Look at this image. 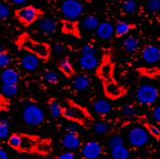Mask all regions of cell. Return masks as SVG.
<instances>
[{
  "mask_svg": "<svg viewBox=\"0 0 160 159\" xmlns=\"http://www.w3.org/2000/svg\"><path fill=\"white\" fill-rule=\"evenodd\" d=\"M119 145H124V139L122 136L120 135H113L109 142H108V146L109 148H113V147H116V146H119Z\"/></svg>",
  "mask_w": 160,
  "mask_h": 159,
  "instance_id": "39",
  "label": "cell"
},
{
  "mask_svg": "<svg viewBox=\"0 0 160 159\" xmlns=\"http://www.w3.org/2000/svg\"><path fill=\"white\" fill-rule=\"evenodd\" d=\"M14 44L18 46L19 50L31 53L37 56L38 59L47 62L52 55V46L46 42H40L36 40L34 37L26 32L20 34L17 39L14 40Z\"/></svg>",
  "mask_w": 160,
  "mask_h": 159,
  "instance_id": "3",
  "label": "cell"
},
{
  "mask_svg": "<svg viewBox=\"0 0 160 159\" xmlns=\"http://www.w3.org/2000/svg\"><path fill=\"white\" fill-rule=\"evenodd\" d=\"M138 72L144 77H147L150 79L157 80L160 82V68L152 67V68H139Z\"/></svg>",
  "mask_w": 160,
  "mask_h": 159,
  "instance_id": "32",
  "label": "cell"
},
{
  "mask_svg": "<svg viewBox=\"0 0 160 159\" xmlns=\"http://www.w3.org/2000/svg\"><path fill=\"white\" fill-rule=\"evenodd\" d=\"M140 45V41L139 39L134 37V36H128L127 37L124 41H123V49L127 52V53H134L137 51V49L139 48Z\"/></svg>",
  "mask_w": 160,
  "mask_h": 159,
  "instance_id": "25",
  "label": "cell"
},
{
  "mask_svg": "<svg viewBox=\"0 0 160 159\" xmlns=\"http://www.w3.org/2000/svg\"><path fill=\"white\" fill-rule=\"evenodd\" d=\"M9 132H10L9 122L6 119H1L0 120V138H1V140L8 139L10 136Z\"/></svg>",
  "mask_w": 160,
  "mask_h": 159,
  "instance_id": "36",
  "label": "cell"
},
{
  "mask_svg": "<svg viewBox=\"0 0 160 159\" xmlns=\"http://www.w3.org/2000/svg\"><path fill=\"white\" fill-rule=\"evenodd\" d=\"M9 1L11 4H13V5H22L27 0H9Z\"/></svg>",
  "mask_w": 160,
  "mask_h": 159,
  "instance_id": "45",
  "label": "cell"
},
{
  "mask_svg": "<svg viewBox=\"0 0 160 159\" xmlns=\"http://www.w3.org/2000/svg\"><path fill=\"white\" fill-rule=\"evenodd\" d=\"M39 60L40 59H38L37 56L26 52V54H24L20 59V63L25 70L32 72L37 70L39 66Z\"/></svg>",
  "mask_w": 160,
  "mask_h": 159,
  "instance_id": "17",
  "label": "cell"
},
{
  "mask_svg": "<svg viewBox=\"0 0 160 159\" xmlns=\"http://www.w3.org/2000/svg\"><path fill=\"white\" fill-rule=\"evenodd\" d=\"M72 85L73 87L80 92L85 91L89 88L91 84L90 77L85 74H76L73 78H72Z\"/></svg>",
  "mask_w": 160,
  "mask_h": 159,
  "instance_id": "16",
  "label": "cell"
},
{
  "mask_svg": "<svg viewBox=\"0 0 160 159\" xmlns=\"http://www.w3.org/2000/svg\"><path fill=\"white\" fill-rule=\"evenodd\" d=\"M7 145L19 153L48 156L53 152L54 145L51 137L37 134L12 132L7 139Z\"/></svg>",
  "mask_w": 160,
  "mask_h": 159,
  "instance_id": "1",
  "label": "cell"
},
{
  "mask_svg": "<svg viewBox=\"0 0 160 159\" xmlns=\"http://www.w3.org/2000/svg\"><path fill=\"white\" fill-rule=\"evenodd\" d=\"M122 114L123 116L128 120H132V121H135V122H140L145 118H141L140 116L137 115V112H136V107L134 105H132V104H128V105H125L123 107H122Z\"/></svg>",
  "mask_w": 160,
  "mask_h": 159,
  "instance_id": "26",
  "label": "cell"
},
{
  "mask_svg": "<svg viewBox=\"0 0 160 159\" xmlns=\"http://www.w3.org/2000/svg\"><path fill=\"white\" fill-rule=\"evenodd\" d=\"M96 76L102 83L114 80V63L109 52L106 53L100 61V63L96 68Z\"/></svg>",
  "mask_w": 160,
  "mask_h": 159,
  "instance_id": "6",
  "label": "cell"
},
{
  "mask_svg": "<svg viewBox=\"0 0 160 159\" xmlns=\"http://www.w3.org/2000/svg\"><path fill=\"white\" fill-rule=\"evenodd\" d=\"M110 155L112 159H128L130 152L125 145H119L110 149Z\"/></svg>",
  "mask_w": 160,
  "mask_h": 159,
  "instance_id": "28",
  "label": "cell"
},
{
  "mask_svg": "<svg viewBox=\"0 0 160 159\" xmlns=\"http://www.w3.org/2000/svg\"><path fill=\"white\" fill-rule=\"evenodd\" d=\"M115 34V26L109 22H102L96 29V35L101 39H109Z\"/></svg>",
  "mask_w": 160,
  "mask_h": 159,
  "instance_id": "18",
  "label": "cell"
},
{
  "mask_svg": "<svg viewBox=\"0 0 160 159\" xmlns=\"http://www.w3.org/2000/svg\"><path fill=\"white\" fill-rule=\"evenodd\" d=\"M152 116L154 120V122L158 125H160V106L155 107L152 111Z\"/></svg>",
  "mask_w": 160,
  "mask_h": 159,
  "instance_id": "41",
  "label": "cell"
},
{
  "mask_svg": "<svg viewBox=\"0 0 160 159\" xmlns=\"http://www.w3.org/2000/svg\"><path fill=\"white\" fill-rule=\"evenodd\" d=\"M100 22L98 18L95 16L89 14V16H86L81 22V28L82 30L85 31H96V29L98 28Z\"/></svg>",
  "mask_w": 160,
  "mask_h": 159,
  "instance_id": "29",
  "label": "cell"
},
{
  "mask_svg": "<svg viewBox=\"0 0 160 159\" xmlns=\"http://www.w3.org/2000/svg\"><path fill=\"white\" fill-rule=\"evenodd\" d=\"M44 80L50 84H57L61 81V76L54 70H48L44 73Z\"/></svg>",
  "mask_w": 160,
  "mask_h": 159,
  "instance_id": "33",
  "label": "cell"
},
{
  "mask_svg": "<svg viewBox=\"0 0 160 159\" xmlns=\"http://www.w3.org/2000/svg\"><path fill=\"white\" fill-rule=\"evenodd\" d=\"M58 67H59V70L66 78L70 79V78H73L76 75L75 68L73 64L71 63L68 57H64L62 60H61L59 64H58Z\"/></svg>",
  "mask_w": 160,
  "mask_h": 159,
  "instance_id": "22",
  "label": "cell"
},
{
  "mask_svg": "<svg viewBox=\"0 0 160 159\" xmlns=\"http://www.w3.org/2000/svg\"><path fill=\"white\" fill-rule=\"evenodd\" d=\"M159 91L154 85L145 83L140 85L136 91V101L142 106H152L158 99Z\"/></svg>",
  "mask_w": 160,
  "mask_h": 159,
  "instance_id": "7",
  "label": "cell"
},
{
  "mask_svg": "<svg viewBox=\"0 0 160 159\" xmlns=\"http://www.w3.org/2000/svg\"><path fill=\"white\" fill-rule=\"evenodd\" d=\"M38 30L45 35H53L58 28V23L52 18H41L38 24Z\"/></svg>",
  "mask_w": 160,
  "mask_h": 159,
  "instance_id": "20",
  "label": "cell"
},
{
  "mask_svg": "<svg viewBox=\"0 0 160 159\" xmlns=\"http://www.w3.org/2000/svg\"><path fill=\"white\" fill-rule=\"evenodd\" d=\"M104 152V148L97 141L87 142L82 149V159H98Z\"/></svg>",
  "mask_w": 160,
  "mask_h": 159,
  "instance_id": "12",
  "label": "cell"
},
{
  "mask_svg": "<svg viewBox=\"0 0 160 159\" xmlns=\"http://www.w3.org/2000/svg\"><path fill=\"white\" fill-rule=\"evenodd\" d=\"M122 10L126 13H134L137 11V3L135 0H124L122 3Z\"/></svg>",
  "mask_w": 160,
  "mask_h": 159,
  "instance_id": "34",
  "label": "cell"
},
{
  "mask_svg": "<svg viewBox=\"0 0 160 159\" xmlns=\"http://www.w3.org/2000/svg\"><path fill=\"white\" fill-rule=\"evenodd\" d=\"M83 1H86V2H90V0H83Z\"/></svg>",
  "mask_w": 160,
  "mask_h": 159,
  "instance_id": "46",
  "label": "cell"
},
{
  "mask_svg": "<svg viewBox=\"0 0 160 159\" xmlns=\"http://www.w3.org/2000/svg\"><path fill=\"white\" fill-rule=\"evenodd\" d=\"M11 54L7 49H1L0 51V67L1 69L7 68L11 63Z\"/></svg>",
  "mask_w": 160,
  "mask_h": 159,
  "instance_id": "35",
  "label": "cell"
},
{
  "mask_svg": "<svg viewBox=\"0 0 160 159\" xmlns=\"http://www.w3.org/2000/svg\"><path fill=\"white\" fill-rule=\"evenodd\" d=\"M22 119L29 127H39L45 121V112L36 103L28 102L23 106Z\"/></svg>",
  "mask_w": 160,
  "mask_h": 159,
  "instance_id": "4",
  "label": "cell"
},
{
  "mask_svg": "<svg viewBox=\"0 0 160 159\" xmlns=\"http://www.w3.org/2000/svg\"><path fill=\"white\" fill-rule=\"evenodd\" d=\"M18 81H19V74L16 69L11 68V67L2 69V72H1L2 83L18 84Z\"/></svg>",
  "mask_w": 160,
  "mask_h": 159,
  "instance_id": "21",
  "label": "cell"
},
{
  "mask_svg": "<svg viewBox=\"0 0 160 159\" xmlns=\"http://www.w3.org/2000/svg\"><path fill=\"white\" fill-rule=\"evenodd\" d=\"M13 16L23 26L29 27L35 22L40 20L44 16V12L33 5H27L14 10Z\"/></svg>",
  "mask_w": 160,
  "mask_h": 159,
  "instance_id": "5",
  "label": "cell"
},
{
  "mask_svg": "<svg viewBox=\"0 0 160 159\" xmlns=\"http://www.w3.org/2000/svg\"><path fill=\"white\" fill-rule=\"evenodd\" d=\"M61 30L63 34L73 36L75 37H81V29L80 24L77 20L62 19L61 20Z\"/></svg>",
  "mask_w": 160,
  "mask_h": 159,
  "instance_id": "14",
  "label": "cell"
},
{
  "mask_svg": "<svg viewBox=\"0 0 160 159\" xmlns=\"http://www.w3.org/2000/svg\"><path fill=\"white\" fill-rule=\"evenodd\" d=\"M18 84H9L2 83L1 85V96L4 98H12L16 96L18 92Z\"/></svg>",
  "mask_w": 160,
  "mask_h": 159,
  "instance_id": "31",
  "label": "cell"
},
{
  "mask_svg": "<svg viewBox=\"0 0 160 159\" xmlns=\"http://www.w3.org/2000/svg\"><path fill=\"white\" fill-rule=\"evenodd\" d=\"M136 24L134 23H128L124 21H119L115 25V36L116 37H122L127 36L130 31L135 30Z\"/></svg>",
  "mask_w": 160,
  "mask_h": 159,
  "instance_id": "24",
  "label": "cell"
},
{
  "mask_svg": "<svg viewBox=\"0 0 160 159\" xmlns=\"http://www.w3.org/2000/svg\"><path fill=\"white\" fill-rule=\"evenodd\" d=\"M158 40H159V41H160V37H159V38H158Z\"/></svg>",
  "mask_w": 160,
  "mask_h": 159,
  "instance_id": "47",
  "label": "cell"
},
{
  "mask_svg": "<svg viewBox=\"0 0 160 159\" xmlns=\"http://www.w3.org/2000/svg\"><path fill=\"white\" fill-rule=\"evenodd\" d=\"M91 128L94 133L99 136H107L112 132V127L106 121H95Z\"/></svg>",
  "mask_w": 160,
  "mask_h": 159,
  "instance_id": "23",
  "label": "cell"
},
{
  "mask_svg": "<svg viewBox=\"0 0 160 159\" xmlns=\"http://www.w3.org/2000/svg\"><path fill=\"white\" fill-rule=\"evenodd\" d=\"M0 159H9L8 153L3 148H0Z\"/></svg>",
  "mask_w": 160,
  "mask_h": 159,
  "instance_id": "44",
  "label": "cell"
},
{
  "mask_svg": "<svg viewBox=\"0 0 160 159\" xmlns=\"http://www.w3.org/2000/svg\"><path fill=\"white\" fill-rule=\"evenodd\" d=\"M82 144V136L77 128L70 127L66 133L62 138V145L68 151H75L80 148Z\"/></svg>",
  "mask_w": 160,
  "mask_h": 159,
  "instance_id": "11",
  "label": "cell"
},
{
  "mask_svg": "<svg viewBox=\"0 0 160 159\" xmlns=\"http://www.w3.org/2000/svg\"><path fill=\"white\" fill-rule=\"evenodd\" d=\"M146 9L152 13H157L160 12V0H147Z\"/></svg>",
  "mask_w": 160,
  "mask_h": 159,
  "instance_id": "37",
  "label": "cell"
},
{
  "mask_svg": "<svg viewBox=\"0 0 160 159\" xmlns=\"http://www.w3.org/2000/svg\"><path fill=\"white\" fill-rule=\"evenodd\" d=\"M48 108L54 118L62 117V111H63V106L59 102V100L56 98L49 99L48 102Z\"/></svg>",
  "mask_w": 160,
  "mask_h": 159,
  "instance_id": "27",
  "label": "cell"
},
{
  "mask_svg": "<svg viewBox=\"0 0 160 159\" xmlns=\"http://www.w3.org/2000/svg\"><path fill=\"white\" fill-rule=\"evenodd\" d=\"M93 111L100 117H106L112 109L111 104L105 99H95L92 102Z\"/></svg>",
  "mask_w": 160,
  "mask_h": 159,
  "instance_id": "15",
  "label": "cell"
},
{
  "mask_svg": "<svg viewBox=\"0 0 160 159\" xmlns=\"http://www.w3.org/2000/svg\"><path fill=\"white\" fill-rule=\"evenodd\" d=\"M103 88H104V93L105 96L108 100H118L126 96L128 90L124 85L119 83L118 82H116V80H112L107 82L103 83Z\"/></svg>",
  "mask_w": 160,
  "mask_h": 159,
  "instance_id": "10",
  "label": "cell"
},
{
  "mask_svg": "<svg viewBox=\"0 0 160 159\" xmlns=\"http://www.w3.org/2000/svg\"><path fill=\"white\" fill-rule=\"evenodd\" d=\"M150 134L144 127H133L129 129L128 139L129 144L135 148H142L149 142Z\"/></svg>",
  "mask_w": 160,
  "mask_h": 159,
  "instance_id": "9",
  "label": "cell"
},
{
  "mask_svg": "<svg viewBox=\"0 0 160 159\" xmlns=\"http://www.w3.org/2000/svg\"><path fill=\"white\" fill-rule=\"evenodd\" d=\"M10 13H11V10L7 4L5 3L0 4V18H1V20L7 19L10 17Z\"/></svg>",
  "mask_w": 160,
  "mask_h": 159,
  "instance_id": "38",
  "label": "cell"
},
{
  "mask_svg": "<svg viewBox=\"0 0 160 159\" xmlns=\"http://www.w3.org/2000/svg\"><path fill=\"white\" fill-rule=\"evenodd\" d=\"M55 159H76V155L73 152V151H68V152H65L60 154Z\"/></svg>",
  "mask_w": 160,
  "mask_h": 159,
  "instance_id": "42",
  "label": "cell"
},
{
  "mask_svg": "<svg viewBox=\"0 0 160 159\" xmlns=\"http://www.w3.org/2000/svg\"><path fill=\"white\" fill-rule=\"evenodd\" d=\"M100 61L95 55H82L79 60V65L83 70H93L98 67Z\"/></svg>",
  "mask_w": 160,
  "mask_h": 159,
  "instance_id": "19",
  "label": "cell"
},
{
  "mask_svg": "<svg viewBox=\"0 0 160 159\" xmlns=\"http://www.w3.org/2000/svg\"><path fill=\"white\" fill-rule=\"evenodd\" d=\"M64 45L61 42H57L52 46V52L55 54H62L64 51Z\"/></svg>",
  "mask_w": 160,
  "mask_h": 159,
  "instance_id": "43",
  "label": "cell"
},
{
  "mask_svg": "<svg viewBox=\"0 0 160 159\" xmlns=\"http://www.w3.org/2000/svg\"><path fill=\"white\" fill-rule=\"evenodd\" d=\"M83 5L78 0H64L61 6V12L65 19L77 20L82 16Z\"/></svg>",
  "mask_w": 160,
  "mask_h": 159,
  "instance_id": "8",
  "label": "cell"
},
{
  "mask_svg": "<svg viewBox=\"0 0 160 159\" xmlns=\"http://www.w3.org/2000/svg\"><path fill=\"white\" fill-rule=\"evenodd\" d=\"M142 60L150 64L160 62V47L152 44L146 45L141 51Z\"/></svg>",
  "mask_w": 160,
  "mask_h": 159,
  "instance_id": "13",
  "label": "cell"
},
{
  "mask_svg": "<svg viewBox=\"0 0 160 159\" xmlns=\"http://www.w3.org/2000/svg\"><path fill=\"white\" fill-rule=\"evenodd\" d=\"M95 48L92 44L90 43H87V44H84L82 48V55H95Z\"/></svg>",
  "mask_w": 160,
  "mask_h": 159,
  "instance_id": "40",
  "label": "cell"
},
{
  "mask_svg": "<svg viewBox=\"0 0 160 159\" xmlns=\"http://www.w3.org/2000/svg\"><path fill=\"white\" fill-rule=\"evenodd\" d=\"M62 118L86 129L91 128L95 123V119L88 108L76 103L72 99L66 100L63 106Z\"/></svg>",
  "mask_w": 160,
  "mask_h": 159,
  "instance_id": "2",
  "label": "cell"
},
{
  "mask_svg": "<svg viewBox=\"0 0 160 159\" xmlns=\"http://www.w3.org/2000/svg\"><path fill=\"white\" fill-rule=\"evenodd\" d=\"M141 125L146 128V131L149 132L150 136H152L156 141H160V128L157 126L149 122L146 118H144L141 121Z\"/></svg>",
  "mask_w": 160,
  "mask_h": 159,
  "instance_id": "30",
  "label": "cell"
}]
</instances>
